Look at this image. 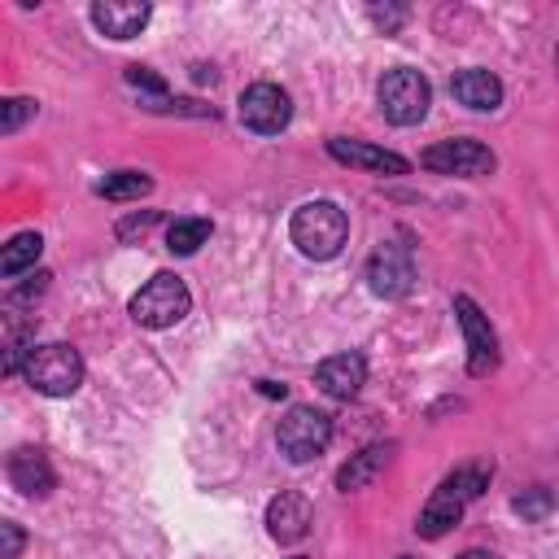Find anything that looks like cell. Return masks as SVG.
Segmentation results:
<instances>
[{
	"mask_svg": "<svg viewBox=\"0 0 559 559\" xmlns=\"http://www.w3.org/2000/svg\"><path fill=\"white\" fill-rule=\"evenodd\" d=\"M288 236H293L297 253H306L314 262H328V258L341 253V245L349 236V218L336 201H306V205L293 210Z\"/></svg>",
	"mask_w": 559,
	"mask_h": 559,
	"instance_id": "cell-1",
	"label": "cell"
},
{
	"mask_svg": "<svg viewBox=\"0 0 559 559\" xmlns=\"http://www.w3.org/2000/svg\"><path fill=\"white\" fill-rule=\"evenodd\" d=\"M376 100H380V114L397 127H415L424 122L428 105H432V87L419 70L411 66H397V70H384L380 87H376Z\"/></svg>",
	"mask_w": 559,
	"mask_h": 559,
	"instance_id": "cell-2",
	"label": "cell"
},
{
	"mask_svg": "<svg viewBox=\"0 0 559 559\" xmlns=\"http://www.w3.org/2000/svg\"><path fill=\"white\" fill-rule=\"evenodd\" d=\"M26 380L44 393V397H70L83 384V358L74 345H35L26 354Z\"/></svg>",
	"mask_w": 559,
	"mask_h": 559,
	"instance_id": "cell-3",
	"label": "cell"
},
{
	"mask_svg": "<svg viewBox=\"0 0 559 559\" xmlns=\"http://www.w3.org/2000/svg\"><path fill=\"white\" fill-rule=\"evenodd\" d=\"M188 306H192V297H188V284L179 280V275H170V271H162V275H153L135 297H131V319L140 323V328H175L183 314H188Z\"/></svg>",
	"mask_w": 559,
	"mask_h": 559,
	"instance_id": "cell-4",
	"label": "cell"
},
{
	"mask_svg": "<svg viewBox=\"0 0 559 559\" xmlns=\"http://www.w3.org/2000/svg\"><path fill=\"white\" fill-rule=\"evenodd\" d=\"M275 441H280V450H284L293 463H310V459H319V454L328 450V441H332V419H328L323 411H314V406H293V411L280 419Z\"/></svg>",
	"mask_w": 559,
	"mask_h": 559,
	"instance_id": "cell-5",
	"label": "cell"
},
{
	"mask_svg": "<svg viewBox=\"0 0 559 559\" xmlns=\"http://www.w3.org/2000/svg\"><path fill=\"white\" fill-rule=\"evenodd\" d=\"M288 118H293V100H288L284 87H275V83H253V87L240 92V122H245L249 131H258V135H280V131L288 127Z\"/></svg>",
	"mask_w": 559,
	"mask_h": 559,
	"instance_id": "cell-6",
	"label": "cell"
},
{
	"mask_svg": "<svg viewBox=\"0 0 559 559\" xmlns=\"http://www.w3.org/2000/svg\"><path fill=\"white\" fill-rule=\"evenodd\" d=\"M419 162L437 175H459V179H480L493 170V153L480 140H441L419 153Z\"/></svg>",
	"mask_w": 559,
	"mask_h": 559,
	"instance_id": "cell-7",
	"label": "cell"
},
{
	"mask_svg": "<svg viewBox=\"0 0 559 559\" xmlns=\"http://www.w3.org/2000/svg\"><path fill=\"white\" fill-rule=\"evenodd\" d=\"M454 314H459V328L467 336V371L489 376L498 367V336H493L489 319L480 314V306L472 297H454Z\"/></svg>",
	"mask_w": 559,
	"mask_h": 559,
	"instance_id": "cell-8",
	"label": "cell"
},
{
	"mask_svg": "<svg viewBox=\"0 0 559 559\" xmlns=\"http://www.w3.org/2000/svg\"><path fill=\"white\" fill-rule=\"evenodd\" d=\"M415 280V266H411V249L406 245H380L367 262V284L376 297H402Z\"/></svg>",
	"mask_w": 559,
	"mask_h": 559,
	"instance_id": "cell-9",
	"label": "cell"
},
{
	"mask_svg": "<svg viewBox=\"0 0 559 559\" xmlns=\"http://www.w3.org/2000/svg\"><path fill=\"white\" fill-rule=\"evenodd\" d=\"M266 533L280 542V546H293L310 533V502L297 493V489H280L271 502H266Z\"/></svg>",
	"mask_w": 559,
	"mask_h": 559,
	"instance_id": "cell-10",
	"label": "cell"
},
{
	"mask_svg": "<svg viewBox=\"0 0 559 559\" xmlns=\"http://www.w3.org/2000/svg\"><path fill=\"white\" fill-rule=\"evenodd\" d=\"M463 507H467V493L459 489V480L454 476H445L441 485H437V493L428 498V507L419 511V537H428V542H437V537H445L454 524H459V515H463Z\"/></svg>",
	"mask_w": 559,
	"mask_h": 559,
	"instance_id": "cell-11",
	"label": "cell"
},
{
	"mask_svg": "<svg viewBox=\"0 0 559 559\" xmlns=\"http://www.w3.org/2000/svg\"><path fill=\"white\" fill-rule=\"evenodd\" d=\"M362 380H367L362 354H332V358H323V362L314 367V384H319L328 397H336V402H349V397L362 389Z\"/></svg>",
	"mask_w": 559,
	"mask_h": 559,
	"instance_id": "cell-12",
	"label": "cell"
},
{
	"mask_svg": "<svg viewBox=\"0 0 559 559\" xmlns=\"http://www.w3.org/2000/svg\"><path fill=\"white\" fill-rule=\"evenodd\" d=\"M328 153H332L336 162L362 166V170H371V175H406V170H411L406 157H397V153H389V148H376V144H362V140H345V135L328 140Z\"/></svg>",
	"mask_w": 559,
	"mask_h": 559,
	"instance_id": "cell-13",
	"label": "cell"
},
{
	"mask_svg": "<svg viewBox=\"0 0 559 559\" xmlns=\"http://www.w3.org/2000/svg\"><path fill=\"white\" fill-rule=\"evenodd\" d=\"M9 485H13L17 493H26V498H44V493H52L57 476H52L48 454H44V450H31V445L13 450V454H9Z\"/></svg>",
	"mask_w": 559,
	"mask_h": 559,
	"instance_id": "cell-14",
	"label": "cell"
},
{
	"mask_svg": "<svg viewBox=\"0 0 559 559\" xmlns=\"http://www.w3.org/2000/svg\"><path fill=\"white\" fill-rule=\"evenodd\" d=\"M148 4L144 0H100V4H92V22H96V31L100 35H109V39H131V35H140L144 31V22H148Z\"/></svg>",
	"mask_w": 559,
	"mask_h": 559,
	"instance_id": "cell-15",
	"label": "cell"
},
{
	"mask_svg": "<svg viewBox=\"0 0 559 559\" xmlns=\"http://www.w3.org/2000/svg\"><path fill=\"white\" fill-rule=\"evenodd\" d=\"M450 92H454L459 105L480 109V114L502 105V83H498V74H489V70H459V74L450 79Z\"/></svg>",
	"mask_w": 559,
	"mask_h": 559,
	"instance_id": "cell-16",
	"label": "cell"
},
{
	"mask_svg": "<svg viewBox=\"0 0 559 559\" xmlns=\"http://www.w3.org/2000/svg\"><path fill=\"white\" fill-rule=\"evenodd\" d=\"M389 450H393V445H367L362 454H354V459L336 472V489H341V493H354V489L371 485V480H376V472L389 463Z\"/></svg>",
	"mask_w": 559,
	"mask_h": 559,
	"instance_id": "cell-17",
	"label": "cell"
},
{
	"mask_svg": "<svg viewBox=\"0 0 559 559\" xmlns=\"http://www.w3.org/2000/svg\"><path fill=\"white\" fill-rule=\"evenodd\" d=\"M39 249H44L39 231H17V236H13L9 245H4V253H0V271H4V275H17V271L35 266Z\"/></svg>",
	"mask_w": 559,
	"mask_h": 559,
	"instance_id": "cell-18",
	"label": "cell"
},
{
	"mask_svg": "<svg viewBox=\"0 0 559 559\" xmlns=\"http://www.w3.org/2000/svg\"><path fill=\"white\" fill-rule=\"evenodd\" d=\"M153 188V179L148 175H140V170H114V175H105L100 179V197L105 201H135V197H144Z\"/></svg>",
	"mask_w": 559,
	"mask_h": 559,
	"instance_id": "cell-19",
	"label": "cell"
},
{
	"mask_svg": "<svg viewBox=\"0 0 559 559\" xmlns=\"http://www.w3.org/2000/svg\"><path fill=\"white\" fill-rule=\"evenodd\" d=\"M210 240V218H175L166 231L170 253H197Z\"/></svg>",
	"mask_w": 559,
	"mask_h": 559,
	"instance_id": "cell-20",
	"label": "cell"
},
{
	"mask_svg": "<svg viewBox=\"0 0 559 559\" xmlns=\"http://www.w3.org/2000/svg\"><path fill=\"white\" fill-rule=\"evenodd\" d=\"M511 507H515V515H524V520H546V515L555 511V493L537 485V489H524Z\"/></svg>",
	"mask_w": 559,
	"mask_h": 559,
	"instance_id": "cell-21",
	"label": "cell"
},
{
	"mask_svg": "<svg viewBox=\"0 0 559 559\" xmlns=\"http://www.w3.org/2000/svg\"><path fill=\"white\" fill-rule=\"evenodd\" d=\"M31 114H35V100H26V96H9V100L0 105V131L13 135Z\"/></svg>",
	"mask_w": 559,
	"mask_h": 559,
	"instance_id": "cell-22",
	"label": "cell"
},
{
	"mask_svg": "<svg viewBox=\"0 0 559 559\" xmlns=\"http://www.w3.org/2000/svg\"><path fill=\"white\" fill-rule=\"evenodd\" d=\"M153 223H157V214H153V210H148V214H140V218H131V223H118V236H122V240H131V236H135V231H140V236H144V231H148V227H153Z\"/></svg>",
	"mask_w": 559,
	"mask_h": 559,
	"instance_id": "cell-23",
	"label": "cell"
},
{
	"mask_svg": "<svg viewBox=\"0 0 559 559\" xmlns=\"http://www.w3.org/2000/svg\"><path fill=\"white\" fill-rule=\"evenodd\" d=\"M0 537H4L0 559H17V550H22V533H17V524H0Z\"/></svg>",
	"mask_w": 559,
	"mask_h": 559,
	"instance_id": "cell-24",
	"label": "cell"
},
{
	"mask_svg": "<svg viewBox=\"0 0 559 559\" xmlns=\"http://www.w3.org/2000/svg\"><path fill=\"white\" fill-rule=\"evenodd\" d=\"M127 83L148 87V92H166V83H162V79H153V74H148V70H140V66H131V70H127Z\"/></svg>",
	"mask_w": 559,
	"mask_h": 559,
	"instance_id": "cell-25",
	"label": "cell"
},
{
	"mask_svg": "<svg viewBox=\"0 0 559 559\" xmlns=\"http://www.w3.org/2000/svg\"><path fill=\"white\" fill-rule=\"evenodd\" d=\"M262 393H266V397H284V384H275V380H262Z\"/></svg>",
	"mask_w": 559,
	"mask_h": 559,
	"instance_id": "cell-26",
	"label": "cell"
},
{
	"mask_svg": "<svg viewBox=\"0 0 559 559\" xmlns=\"http://www.w3.org/2000/svg\"><path fill=\"white\" fill-rule=\"evenodd\" d=\"M459 559H498V555H489V550H467V555H459Z\"/></svg>",
	"mask_w": 559,
	"mask_h": 559,
	"instance_id": "cell-27",
	"label": "cell"
},
{
	"mask_svg": "<svg viewBox=\"0 0 559 559\" xmlns=\"http://www.w3.org/2000/svg\"><path fill=\"white\" fill-rule=\"evenodd\" d=\"M293 559H301V555H293Z\"/></svg>",
	"mask_w": 559,
	"mask_h": 559,
	"instance_id": "cell-28",
	"label": "cell"
}]
</instances>
